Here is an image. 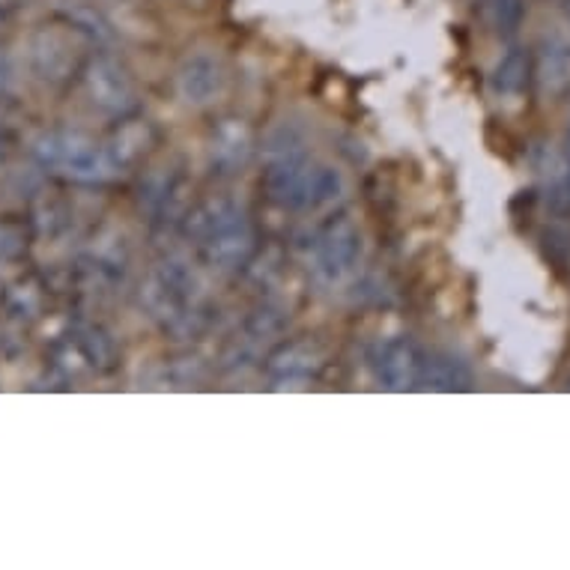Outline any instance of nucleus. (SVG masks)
Here are the masks:
<instances>
[{
  "label": "nucleus",
  "mask_w": 570,
  "mask_h": 570,
  "mask_svg": "<svg viewBox=\"0 0 570 570\" xmlns=\"http://www.w3.org/2000/svg\"><path fill=\"white\" fill-rule=\"evenodd\" d=\"M85 87L90 102L99 111L111 114V117H131L138 111L140 96L135 78L129 76V69L111 55H96L85 69Z\"/></svg>",
  "instance_id": "6"
},
{
  "label": "nucleus",
  "mask_w": 570,
  "mask_h": 570,
  "mask_svg": "<svg viewBox=\"0 0 570 570\" xmlns=\"http://www.w3.org/2000/svg\"><path fill=\"white\" fill-rule=\"evenodd\" d=\"M362 254H365L362 230L346 213H337L311 234L308 269L323 287H344L358 272Z\"/></svg>",
  "instance_id": "4"
},
{
  "label": "nucleus",
  "mask_w": 570,
  "mask_h": 570,
  "mask_svg": "<svg viewBox=\"0 0 570 570\" xmlns=\"http://www.w3.org/2000/svg\"><path fill=\"white\" fill-rule=\"evenodd\" d=\"M263 168V195L287 213H320L335 206L346 191L341 170L314 161L308 138L296 122H281L269 131Z\"/></svg>",
  "instance_id": "1"
},
{
  "label": "nucleus",
  "mask_w": 570,
  "mask_h": 570,
  "mask_svg": "<svg viewBox=\"0 0 570 570\" xmlns=\"http://www.w3.org/2000/svg\"><path fill=\"white\" fill-rule=\"evenodd\" d=\"M225 66L209 51L188 55L177 69V94L191 108H206V105L216 102L218 96L225 94Z\"/></svg>",
  "instance_id": "8"
},
{
  "label": "nucleus",
  "mask_w": 570,
  "mask_h": 570,
  "mask_svg": "<svg viewBox=\"0 0 570 570\" xmlns=\"http://www.w3.org/2000/svg\"><path fill=\"white\" fill-rule=\"evenodd\" d=\"M475 385V374L469 362L451 350H431L421 358V376L419 389H431V392H469Z\"/></svg>",
  "instance_id": "13"
},
{
  "label": "nucleus",
  "mask_w": 570,
  "mask_h": 570,
  "mask_svg": "<svg viewBox=\"0 0 570 570\" xmlns=\"http://www.w3.org/2000/svg\"><path fill=\"white\" fill-rule=\"evenodd\" d=\"M543 177V204L552 216H570V159L564 153H543L538 161Z\"/></svg>",
  "instance_id": "15"
},
{
  "label": "nucleus",
  "mask_w": 570,
  "mask_h": 570,
  "mask_svg": "<svg viewBox=\"0 0 570 570\" xmlns=\"http://www.w3.org/2000/svg\"><path fill=\"white\" fill-rule=\"evenodd\" d=\"M85 353L90 358V365H114V344L111 337L99 332V328H87L85 332Z\"/></svg>",
  "instance_id": "19"
},
{
  "label": "nucleus",
  "mask_w": 570,
  "mask_h": 570,
  "mask_svg": "<svg viewBox=\"0 0 570 570\" xmlns=\"http://www.w3.org/2000/svg\"><path fill=\"white\" fill-rule=\"evenodd\" d=\"M153 144V129L147 126V122H122L120 126V135H117V140H114V147L108 153H111V159L117 161V168H129L131 161H138L144 153H147V147Z\"/></svg>",
  "instance_id": "17"
},
{
  "label": "nucleus",
  "mask_w": 570,
  "mask_h": 570,
  "mask_svg": "<svg viewBox=\"0 0 570 570\" xmlns=\"http://www.w3.org/2000/svg\"><path fill=\"white\" fill-rule=\"evenodd\" d=\"M186 179L177 170H153L140 183V209L156 225L183 222L186 218Z\"/></svg>",
  "instance_id": "11"
},
{
  "label": "nucleus",
  "mask_w": 570,
  "mask_h": 570,
  "mask_svg": "<svg viewBox=\"0 0 570 570\" xmlns=\"http://www.w3.org/2000/svg\"><path fill=\"white\" fill-rule=\"evenodd\" d=\"M421 358H424V350H421L412 337H385L374 353L376 380H380L389 392H410V389H419Z\"/></svg>",
  "instance_id": "7"
},
{
  "label": "nucleus",
  "mask_w": 570,
  "mask_h": 570,
  "mask_svg": "<svg viewBox=\"0 0 570 570\" xmlns=\"http://www.w3.org/2000/svg\"><path fill=\"white\" fill-rule=\"evenodd\" d=\"M532 76L543 96H561L570 87V39L564 33H550L541 39Z\"/></svg>",
  "instance_id": "12"
},
{
  "label": "nucleus",
  "mask_w": 570,
  "mask_h": 570,
  "mask_svg": "<svg viewBox=\"0 0 570 570\" xmlns=\"http://www.w3.org/2000/svg\"><path fill=\"white\" fill-rule=\"evenodd\" d=\"M254 156V131L239 117H225L209 131V165L218 174H236L243 170Z\"/></svg>",
  "instance_id": "10"
},
{
  "label": "nucleus",
  "mask_w": 570,
  "mask_h": 570,
  "mask_svg": "<svg viewBox=\"0 0 570 570\" xmlns=\"http://www.w3.org/2000/svg\"><path fill=\"white\" fill-rule=\"evenodd\" d=\"M532 81V55L529 48L511 46L499 57L490 72V94L495 99H520Z\"/></svg>",
  "instance_id": "14"
},
{
  "label": "nucleus",
  "mask_w": 570,
  "mask_h": 570,
  "mask_svg": "<svg viewBox=\"0 0 570 570\" xmlns=\"http://www.w3.org/2000/svg\"><path fill=\"white\" fill-rule=\"evenodd\" d=\"M481 12H484L487 28L493 30L499 39L517 37V30L523 28L529 7L525 0H478Z\"/></svg>",
  "instance_id": "16"
},
{
  "label": "nucleus",
  "mask_w": 570,
  "mask_h": 570,
  "mask_svg": "<svg viewBox=\"0 0 570 570\" xmlns=\"http://www.w3.org/2000/svg\"><path fill=\"white\" fill-rule=\"evenodd\" d=\"M543 248H547V257H550L559 269L570 266V230H564V227H550V230H543Z\"/></svg>",
  "instance_id": "18"
},
{
  "label": "nucleus",
  "mask_w": 570,
  "mask_h": 570,
  "mask_svg": "<svg viewBox=\"0 0 570 570\" xmlns=\"http://www.w3.org/2000/svg\"><path fill=\"white\" fill-rule=\"evenodd\" d=\"M564 156L570 159V126H568V138H564Z\"/></svg>",
  "instance_id": "20"
},
{
  "label": "nucleus",
  "mask_w": 570,
  "mask_h": 570,
  "mask_svg": "<svg viewBox=\"0 0 570 570\" xmlns=\"http://www.w3.org/2000/svg\"><path fill=\"white\" fill-rule=\"evenodd\" d=\"M326 367V353L317 341H284L266 355L263 371L272 383H308Z\"/></svg>",
  "instance_id": "9"
},
{
  "label": "nucleus",
  "mask_w": 570,
  "mask_h": 570,
  "mask_svg": "<svg viewBox=\"0 0 570 570\" xmlns=\"http://www.w3.org/2000/svg\"><path fill=\"white\" fill-rule=\"evenodd\" d=\"M186 234L197 252L216 272H239L257 252V230L243 204L230 197H216L195 206L183 218Z\"/></svg>",
  "instance_id": "2"
},
{
  "label": "nucleus",
  "mask_w": 570,
  "mask_h": 570,
  "mask_svg": "<svg viewBox=\"0 0 570 570\" xmlns=\"http://www.w3.org/2000/svg\"><path fill=\"white\" fill-rule=\"evenodd\" d=\"M568 16H570V3H568Z\"/></svg>",
  "instance_id": "21"
},
{
  "label": "nucleus",
  "mask_w": 570,
  "mask_h": 570,
  "mask_svg": "<svg viewBox=\"0 0 570 570\" xmlns=\"http://www.w3.org/2000/svg\"><path fill=\"white\" fill-rule=\"evenodd\" d=\"M140 308L165 332L191 335L206 320L204 284L186 261L165 257L140 284Z\"/></svg>",
  "instance_id": "3"
},
{
  "label": "nucleus",
  "mask_w": 570,
  "mask_h": 570,
  "mask_svg": "<svg viewBox=\"0 0 570 570\" xmlns=\"http://www.w3.org/2000/svg\"><path fill=\"white\" fill-rule=\"evenodd\" d=\"M39 159L42 165L63 177L87 183V186H99L108 179L117 177V161L111 159L108 147H99L94 138L78 135V131H55L39 140Z\"/></svg>",
  "instance_id": "5"
}]
</instances>
